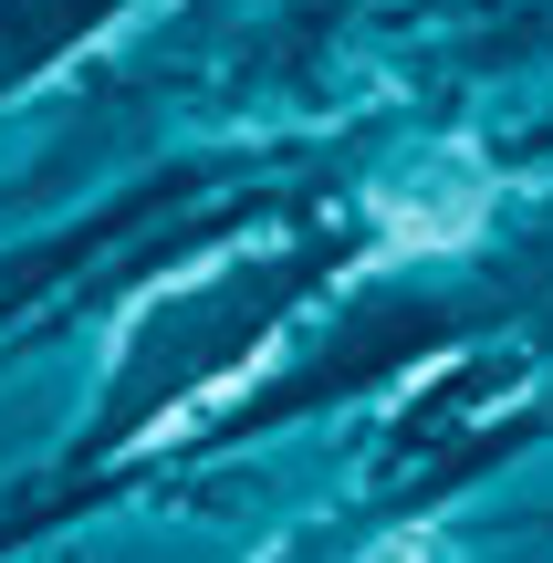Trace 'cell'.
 <instances>
[{"label":"cell","instance_id":"obj_1","mask_svg":"<svg viewBox=\"0 0 553 563\" xmlns=\"http://www.w3.org/2000/svg\"><path fill=\"white\" fill-rule=\"evenodd\" d=\"M366 563H429V532H397V543H376Z\"/></svg>","mask_w":553,"mask_h":563}]
</instances>
